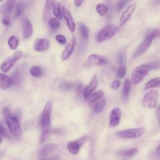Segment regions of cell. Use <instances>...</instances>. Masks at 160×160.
Returning <instances> with one entry per match:
<instances>
[{
    "instance_id": "6da1fadb",
    "label": "cell",
    "mask_w": 160,
    "mask_h": 160,
    "mask_svg": "<svg viewBox=\"0 0 160 160\" xmlns=\"http://www.w3.org/2000/svg\"><path fill=\"white\" fill-rule=\"evenodd\" d=\"M52 109V102L48 101L40 115L39 125L41 129V134L40 136L39 142L42 144L46 141L49 136V129L51 127V117Z\"/></svg>"
},
{
    "instance_id": "7a4b0ae2",
    "label": "cell",
    "mask_w": 160,
    "mask_h": 160,
    "mask_svg": "<svg viewBox=\"0 0 160 160\" xmlns=\"http://www.w3.org/2000/svg\"><path fill=\"white\" fill-rule=\"evenodd\" d=\"M160 36V30L154 29L149 32L144 40L141 42V43L137 47L135 51L133 52L132 58H135L141 54H143L151 46L152 41L154 38H158Z\"/></svg>"
},
{
    "instance_id": "3957f363",
    "label": "cell",
    "mask_w": 160,
    "mask_h": 160,
    "mask_svg": "<svg viewBox=\"0 0 160 160\" xmlns=\"http://www.w3.org/2000/svg\"><path fill=\"white\" fill-rule=\"evenodd\" d=\"M152 69L151 64H143L137 66L131 74V82L133 84L139 83Z\"/></svg>"
},
{
    "instance_id": "277c9868",
    "label": "cell",
    "mask_w": 160,
    "mask_h": 160,
    "mask_svg": "<svg viewBox=\"0 0 160 160\" xmlns=\"http://www.w3.org/2000/svg\"><path fill=\"white\" fill-rule=\"evenodd\" d=\"M118 28L112 24H107L102 28L96 34V41L102 42L111 38L118 32Z\"/></svg>"
},
{
    "instance_id": "5b68a950",
    "label": "cell",
    "mask_w": 160,
    "mask_h": 160,
    "mask_svg": "<svg viewBox=\"0 0 160 160\" xmlns=\"http://www.w3.org/2000/svg\"><path fill=\"white\" fill-rule=\"evenodd\" d=\"M144 132V128H130L117 131L115 134L116 136L122 139H136L141 137Z\"/></svg>"
},
{
    "instance_id": "8992f818",
    "label": "cell",
    "mask_w": 160,
    "mask_h": 160,
    "mask_svg": "<svg viewBox=\"0 0 160 160\" xmlns=\"http://www.w3.org/2000/svg\"><path fill=\"white\" fill-rule=\"evenodd\" d=\"M158 92L156 91L152 90L145 94L143 96L141 104L145 108L152 109L156 107L158 100Z\"/></svg>"
},
{
    "instance_id": "52a82bcc",
    "label": "cell",
    "mask_w": 160,
    "mask_h": 160,
    "mask_svg": "<svg viewBox=\"0 0 160 160\" xmlns=\"http://www.w3.org/2000/svg\"><path fill=\"white\" fill-rule=\"evenodd\" d=\"M6 124L11 132L15 137H19L22 134V129L20 122L18 118L9 115L6 117Z\"/></svg>"
},
{
    "instance_id": "ba28073f",
    "label": "cell",
    "mask_w": 160,
    "mask_h": 160,
    "mask_svg": "<svg viewBox=\"0 0 160 160\" xmlns=\"http://www.w3.org/2000/svg\"><path fill=\"white\" fill-rule=\"evenodd\" d=\"M23 52L21 51H17L14 52V54L11 56L9 57L8 59H6L5 61H4L1 64V70L3 72H8L14 66V64L21 59V58L22 56Z\"/></svg>"
},
{
    "instance_id": "9c48e42d",
    "label": "cell",
    "mask_w": 160,
    "mask_h": 160,
    "mask_svg": "<svg viewBox=\"0 0 160 160\" xmlns=\"http://www.w3.org/2000/svg\"><path fill=\"white\" fill-rule=\"evenodd\" d=\"M86 64L87 66H106L109 63V59L102 55H98L96 54H92L89 55L86 61Z\"/></svg>"
},
{
    "instance_id": "30bf717a",
    "label": "cell",
    "mask_w": 160,
    "mask_h": 160,
    "mask_svg": "<svg viewBox=\"0 0 160 160\" xmlns=\"http://www.w3.org/2000/svg\"><path fill=\"white\" fill-rule=\"evenodd\" d=\"M98 84V78H97V76L96 74H94L92 76L89 84L84 88V90L83 92V96H84V98L85 100H86V101L89 100L91 96L93 93L94 91L97 88Z\"/></svg>"
},
{
    "instance_id": "8fae6325",
    "label": "cell",
    "mask_w": 160,
    "mask_h": 160,
    "mask_svg": "<svg viewBox=\"0 0 160 160\" xmlns=\"http://www.w3.org/2000/svg\"><path fill=\"white\" fill-rule=\"evenodd\" d=\"M121 111L119 108H113L109 115V126L110 128H114L117 126L121 121Z\"/></svg>"
},
{
    "instance_id": "7c38bea8",
    "label": "cell",
    "mask_w": 160,
    "mask_h": 160,
    "mask_svg": "<svg viewBox=\"0 0 160 160\" xmlns=\"http://www.w3.org/2000/svg\"><path fill=\"white\" fill-rule=\"evenodd\" d=\"M136 8V4L134 3L129 5L122 13L119 21V26H122L129 20L130 17L134 13Z\"/></svg>"
},
{
    "instance_id": "4fadbf2b",
    "label": "cell",
    "mask_w": 160,
    "mask_h": 160,
    "mask_svg": "<svg viewBox=\"0 0 160 160\" xmlns=\"http://www.w3.org/2000/svg\"><path fill=\"white\" fill-rule=\"evenodd\" d=\"M21 26L23 38L24 39L31 38L33 33V26L31 21L28 18H24L22 21Z\"/></svg>"
},
{
    "instance_id": "5bb4252c",
    "label": "cell",
    "mask_w": 160,
    "mask_h": 160,
    "mask_svg": "<svg viewBox=\"0 0 160 160\" xmlns=\"http://www.w3.org/2000/svg\"><path fill=\"white\" fill-rule=\"evenodd\" d=\"M49 46V41L46 38H37L34 42L33 49L38 52H44Z\"/></svg>"
},
{
    "instance_id": "9a60e30c",
    "label": "cell",
    "mask_w": 160,
    "mask_h": 160,
    "mask_svg": "<svg viewBox=\"0 0 160 160\" xmlns=\"http://www.w3.org/2000/svg\"><path fill=\"white\" fill-rule=\"evenodd\" d=\"M62 15L64 18V19L66 22L67 26L69 28V29L72 32H74L75 29H76V24L74 22V20L73 19V17L71 12L64 6L62 7Z\"/></svg>"
},
{
    "instance_id": "2e32d148",
    "label": "cell",
    "mask_w": 160,
    "mask_h": 160,
    "mask_svg": "<svg viewBox=\"0 0 160 160\" xmlns=\"http://www.w3.org/2000/svg\"><path fill=\"white\" fill-rule=\"evenodd\" d=\"M75 44H76V38L74 36L72 37L71 42L69 43L64 48V49L62 51V54H61V59L62 61H64L67 59L73 52V51L75 47Z\"/></svg>"
},
{
    "instance_id": "e0dca14e",
    "label": "cell",
    "mask_w": 160,
    "mask_h": 160,
    "mask_svg": "<svg viewBox=\"0 0 160 160\" xmlns=\"http://www.w3.org/2000/svg\"><path fill=\"white\" fill-rule=\"evenodd\" d=\"M88 104H89V106L93 110V111H94L95 112L99 113L103 110L106 104V100L104 97H103Z\"/></svg>"
},
{
    "instance_id": "ac0fdd59",
    "label": "cell",
    "mask_w": 160,
    "mask_h": 160,
    "mask_svg": "<svg viewBox=\"0 0 160 160\" xmlns=\"http://www.w3.org/2000/svg\"><path fill=\"white\" fill-rule=\"evenodd\" d=\"M13 84L12 78L1 72L0 74V87L2 89H6Z\"/></svg>"
},
{
    "instance_id": "d6986e66",
    "label": "cell",
    "mask_w": 160,
    "mask_h": 160,
    "mask_svg": "<svg viewBox=\"0 0 160 160\" xmlns=\"http://www.w3.org/2000/svg\"><path fill=\"white\" fill-rule=\"evenodd\" d=\"M16 0H6L1 8V12L2 14L7 15L11 13L14 7Z\"/></svg>"
},
{
    "instance_id": "ffe728a7",
    "label": "cell",
    "mask_w": 160,
    "mask_h": 160,
    "mask_svg": "<svg viewBox=\"0 0 160 160\" xmlns=\"http://www.w3.org/2000/svg\"><path fill=\"white\" fill-rule=\"evenodd\" d=\"M57 149V145L54 144H47L44 146L39 151V155L41 157H46L52 154Z\"/></svg>"
},
{
    "instance_id": "44dd1931",
    "label": "cell",
    "mask_w": 160,
    "mask_h": 160,
    "mask_svg": "<svg viewBox=\"0 0 160 160\" xmlns=\"http://www.w3.org/2000/svg\"><path fill=\"white\" fill-rule=\"evenodd\" d=\"M67 149L68 151L73 155H76L79 152V149L81 148L80 144L78 141H69L66 144Z\"/></svg>"
},
{
    "instance_id": "7402d4cb",
    "label": "cell",
    "mask_w": 160,
    "mask_h": 160,
    "mask_svg": "<svg viewBox=\"0 0 160 160\" xmlns=\"http://www.w3.org/2000/svg\"><path fill=\"white\" fill-rule=\"evenodd\" d=\"M131 82L129 79H126L123 84L122 89V97L124 101H126L128 99L129 91L131 89Z\"/></svg>"
},
{
    "instance_id": "603a6c76",
    "label": "cell",
    "mask_w": 160,
    "mask_h": 160,
    "mask_svg": "<svg viewBox=\"0 0 160 160\" xmlns=\"http://www.w3.org/2000/svg\"><path fill=\"white\" fill-rule=\"evenodd\" d=\"M54 0H46L44 4V9L43 12V19L45 21H47L48 18L49 16L51 9H52V6L54 2Z\"/></svg>"
},
{
    "instance_id": "cb8c5ba5",
    "label": "cell",
    "mask_w": 160,
    "mask_h": 160,
    "mask_svg": "<svg viewBox=\"0 0 160 160\" xmlns=\"http://www.w3.org/2000/svg\"><path fill=\"white\" fill-rule=\"evenodd\" d=\"M160 87V77L155 78L148 81L144 88V91H147L149 89L153 88H159Z\"/></svg>"
},
{
    "instance_id": "d4e9b609",
    "label": "cell",
    "mask_w": 160,
    "mask_h": 160,
    "mask_svg": "<svg viewBox=\"0 0 160 160\" xmlns=\"http://www.w3.org/2000/svg\"><path fill=\"white\" fill-rule=\"evenodd\" d=\"M52 9L55 17L57 18L58 19H61L62 18V12H61V6L59 2L54 1Z\"/></svg>"
},
{
    "instance_id": "484cf974",
    "label": "cell",
    "mask_w": 160,
    "mask_h": 160,
    "mask_svg": "<svg viewBox=\"0 0 160 160\" xmlns=\"http://www.w3.org/2000/svg\"><path fill=\"white\" fill-rule=\"evenodd\" d=\"M138 152V149L136 148H129L127 149L122 150L119 152V154L125 157H131L134 156L135 154H137Z\"/></svg>"
},
{
    "instance_id": "4316f807",
    "label": "cell",
    "mask_w": 160,
    "mask_h": 160,
    "mask_svg": "<svg viewBox=\"0 0 160 160\" xmlns=\"http://www.w3.org/2000/svg\"><path fill=\"white\" fill-rule=\"evenodd\" d=\"M96 10L99 16H103L107 14L108 11V8L104 4L99 3L96 6Z\"/></svg>"
},
{
    "instance_id": "83f0119b",
    "label": "cell",
    "mask_w": 160,
    "mask_h": 160,
    "mask_svg": "<svg viewBox=\"0 0 160 160\" xmlns=\"http://www.w3.org/2000/svg\"><path fill=\"white\" fill-rule=\"evenodd\" d=\"M29 72L31 75L34 78H40L42 74V69L39 66H32L29 71Z\"/></svg>"
},
{
    "instance_id": "f1b7e54d",
    "label": "cell",
    "mask_w": 160,
    "mask_h": 160,
    "mask_svg": "<svg viewBox=\"0 0 160 160\" xmlns=\"http://www.w3.org/2000/svg\"><path fill=\"white\" fill-rule=\"evenodd\" d=\"M104 97V92L102 91H95L94 92H93L92 94V95L91 96L90 98L88 100V104H90V103H92L94 101L100 99V98H102Z\"/></svg>"
},
{
    "instance_id": "f546056e",
    "label": "cell",
    "mask_w": 160,
    "mask_h": 160,
    "mask_svg": "<svg viewBox=\"0 0 160 160\" xmlns=\"http://www.w3.org/2000/svg\"><path fill=\"white\" fill-rule=\"evenodd\" d=\"M8 45H9V48L11 49L14 50L18 46L19 41H18V38L15 36H10L9 38L8 41Z\"/></svg>"
},
{
    "instance_id": "4dcf8cb0",
    "label": "cell",
    "mask_w": 160,
    "mask_h": 160,
    "mask_svg": "<svg viewBox=\"0 0 160 160\" xmlns=\"http://www.w3.org/2000/svg\"><path fill=\"white\" fill-rule=\"evenodd\" d=\"M79 31L82 38L84 39L87 40L89 37V29L87 26L83 23H81L79 24Z\"/></svg>"
},
{
    "instance_id": "1f68e13d",
    "label": "cell",
    "mask_w": 160,
    "mask_h": 160,
    "mask_svg": "<svg viewBox=\"0 0 160 160\" xmlns=\"http://www.w3.org/2000/svg\"><path fill=\"white\" fill-rule=\"evenodd\" d=\"M48 26L52 30H56L59 28V22L56 18H51L48 21Z\"/></svg>"
},
{
    "instance_id": "d6a6232c",
    "label": "cell",
    "mask_w": 160,
    "mask_h": 160,
    "mask_svg": "<svg viewBox=\"0 0 160 160\" xmlns=\"http://www.w3.org/2000/svg\"><path fill=\"white\" fill-rule=\"evenodd\" d=\"M126 67L124 66H121L118 68V71L116 72V76L118 77V78L121 79L126 74Z\"/></svg>"
},
{
    "instance_id": "836d02e7",
    "label": "cell",
    "mask_w": 160,
    "mask_h": 160,
    "mask_svg": "<svg viewBox=\"0 0 160 160\" xmlns=\"http://www.w3.org/2000/svg\"><path fill=\"white\" fill-rule=\"evenodd\" d=\"M12 81H13V84L14 85H19L21 82V76L19 73L18 71H15L13 74H12Z\"/></svg>"
},
{
    "instance_id": "e575fe53",
    "label": "cell",
    "mask_w": 160,
    "mask_h": 160,
    "mask_svg": "<svg viewBox=\"0 0 160 160\" xmlns=\"http://www.w3.org/2000/svg\"><path fill=\"white\" fill-rule=\"evenodd\" d=\"M24 11V6L23 4L22 3V2H19L16 8V17H20Z\"/></svg>"
},
{
    "instance_id": "d590c367",
    "label": "cell",
    "mask_w": 160,
    "mask_h": 160,
    "mask_svg": "<svg viewBox=\"0 0 160 160\" xmlns=\"http://www.w3.org/2000/svg\"><path fill=\"white\" fill-rule=\"evenodd\" d=\"M59 87L64 90H71L73 88V84L69 82H64L59 86Z\"/></svg>"
},
{
    "instance_id": "8d00e7d4",
    "label": "cell",
    "mask_w": 160,
    "mask_h": 160,
    "mask_svg": "<svg viewBox=\"0 0 160 160\" xmlns=\"http://www.w3.org/2000/svg\"><path fill=\"white\" fill-rule=\"evenodd\" d=\"M56 41L61 44H66V39L64 36L62 34H57L55 37Z\"/></svg>"
},
{
    "instance_id": "74e56055",
    "label": "cell",
    "mask_w": 160,
    "mask_h": 160,
    "mask_svg": "<svg viewBox=\"0 0 160 160\" xmlns=\"http://www.w3.org/2000/svg\"><path fill=\"white\" fill-rule=\"evenodd\" d=\"M129 0H119L117 4V9L121 11L128 2Z\"/></svg>"
},
{
    "instance_id": "f35d334b",
    "label": "cell",
    "mask_w": 160,
    "mask_h": 160,
    "mask_svg": "<svg viewBox=\"0 0 160 160\" xmlns=\"http://www.w3.org/2000/svg\"><path fill=\"white\" fill-rule=\"evenodd\" d=\"M0 135H1V137H6V138H9V134L6 129L5 127H4L3 124H1V126H0Z\"/></svg>"
},
{
    "instance_id": "ab89813d",
    "label": "cell",
    "mask_w": 160,
    "mask_h": 160,
    "mask_svg": "<svg viewBox=\"0 0 160 160\" xmlns=\"http://www.w3.org/2000/svg\"><path fill=\"white\" fill-rule=\"evenodd\" d=\"M120 85H121V82L118 79L114 80L111 84V88L114 90H116L119 88Z\"/></svg>"
},
{
    "instance_id": "60d3db41",
    "label": "cell",
    "mask_w": 160,
    "mask_h": 160,
    "mask_svg": "<svg viewBox=\"0 0 160 160\" xmlns=\"http://www.w3.org/2000/svg\"><path fill=\"white\" fill-rule=\"evenodd\" d=\"M83 85L82 84H79L76 87V92L78 94H80L81 93H82V92H84V89L83 88Z\"/></svg>"
},
{
    "instance_id": "b9f144b4",
    "label": "cell",
    "mask_w": 160,
    "mask_h": 160,
    "mask_svg": "<svg viewBox=\"0 0 160 160\" xmlns=\"http://www.w3.org/2000/svg\"><path fill=\"white\" fill-rule=\"evenodd\" d=\"M2 23L5 25V26H8L9 24L10 23V20L8 16H4L2 19Z\"/></svg>"
},
{
    "instance_id": "7bdbcfd3",
    "label": "cell",
    "mask_w": 160,
    "mask_h": 160,
    "mask_svg": "<svg viewBox=\"0 0 160 160\" xmlns=\"http://www.w3.org/2000/svg\"><path fill=\"white\" fill-rule=\"evenodd\" d=\"M87 138H88V136H84L81 137L78 140V142H79V144H80L81 146L86 142V141L87 140Z\"/></svg>"
},
{
    "instance_id": "ee69618b",
    "label": "cell",
    "mask_w": 160,
    "mask_h": 160,
    "mask_svg": "<svg viewBox=\"0 0 160 160\" xmlns=\"http://www.w3.org/2000/svg\"><path fill=\"white\" fill-rule=\"evenodd\" d=\"M2 113H3V115L5 117H7V116H9L10 115V111H9V108L8 107L4 108V109L2 110Z\"/></svg>"
},
{
    "instance_id": "f6af8a7d",
    "label": "cell",
    "mask_w": 160,
    "mask_h": 160,
    "mask_svg": "<svg viewBox=\"0 0 160 160\" xmlns=\"http://www.w3.org/2000/svg\"><path fill=\"white\" fill-rule=\"evenodd\" d=\"M84 0H74V4L76 7L79 8L81 6Z\"/></svg>"
},
{
    "instance_id": "bcb514c9",
    "label": "cell",
    "mask_w": 160,
    "mask_h": 160,
    "mask_svg": "<svg viewBox=\"0 0 160 160\" xmlns=\"http://www.w3.org/2000/svg\"><path fill=\"white\" fill-rule=\"evenodd\" d=\"M152 69H157L160 68V62H152V64H151Z\"/></svg>"
},
{
    "instance_id": "7dc6e473",
    "label": "cell",
    "mask_w": 160,
    "mask_h": 160,
    "mask_svg": "<svg viewBox=\"0 0 160 160\" xmlns=\"http://www.w3.org/2000/svg\"><path fill=\"white\" fill-rule=\"evenodd\" d=\"M123 60H124V57L122 54H119V56H118V61H119V64H121L122 66V64L123 63Z\"/></svg>"
},
{
    "instance_id": "c3c4849f",
    "label": "cell",
    "mask_w": 160,
    "mask_h": 160,
    "mask_svg": "<svg viewBox=\"0 0 160 160\" xmlns=\"http://www.w3.org/2000/svg\"><path fill=\"white\" fill-rule=\"evenodd\" d=\"M157 152L158 153H159V154H160V145L158 146V148H157Z\"/></svg>"
},
{
    "instance_id": "681fc988",
    "label": "cell",
    "mask_w": 160,
    "mask_h": 160,
    "mask_svg": "<svg viewBox=\"0 0 160 160\" xmlns=\"http://www.w3.org/2000/svg\"><path fill=\"white\" fill-rule=\"evenodd\" d=\"M155 2L156 4H160V0H155Z\"/></svg>"
},
{
    "instance_id": "f907efd6",
    "label": "cell",
    "mask_w": 160,
    "mask_h": 160,
    "mask_svg": "<svg viewBox=\"0 0 160 160\" xmlns=\"http://www.w3.org/2000/svg\"><path fill=\"white\" fill-rule=\"evenodd\" d=\"M157 111L159 112H160V105L159 106V107L158 108V109H157Z\"/></svg>"
},
{
    "instance_id": "816d5d0a",
    "label": "cell",
    "mask_w": 160,
    "mask_h": 160,
    "mask_svg": "<svg viewBox=\"0 0 160 160\" xmlns=\"http://www.w3.org/2000/svg\"><path fill=\"white\" fill-rule=\"evenodd\" d=\"M159 128H160V116H159Z\"/></svg>"
},
{
    "instance_id": "f5cc1de1",
    "label": "cell",
    "mask_w": 160,
    "mask_h": 160,
    "mask_svg": "<svg viewBox=\"0 0 160 160\" xmlns=\"http://www.w3.org/2000/svg\"><path fill=\"white\" fill-rule=\"evenodd\" d=\"M4 0H0V2H2Z\"/></svg>"
}]
</instances>
